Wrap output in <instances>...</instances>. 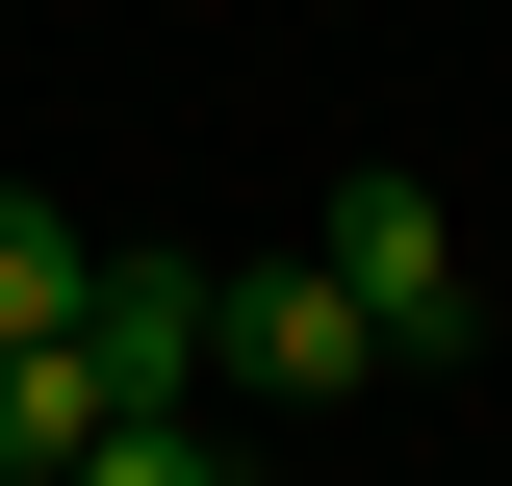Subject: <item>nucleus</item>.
Here are the masks:
<instances>
[{"label": "nucleus", "mask_w": 512, "mask_h": 486, "mask_svg": "<svg viewBox=\"0 0 512 486\" xmlns=\"http://www.w3.org/2000/svg\"><path fill=\"white\" fill-rule=\"evenodd\" d=\"M205 384H256V410H359V384H384V307L333 282V256H231V282H205Z\"/></svg>", "instance_id": "nucleus-1"}, {"label": "nucleus", "mask_w": 512, "mask_h": 486, "mask_svg": "<svg viewBox=\"0 0 512 486\" xmlns=\"http://www.w3.org/2000/svg\"><path fill=\"white\" fill-rule=\"evenodd\" d=\"M308 256H333V282L384 307V359H461V205L410 180V154H359V180H333V231H308Z\"/></svg>", "instance_id": "nucleus-2"}, {"label": "nucleus", "mask_w": 512, "mask_h": 486, "mask_svg": "<svg viewBox=\"0 0 512 486\" xmlns=\"http://www.w3.org/2000/svg\"><path fill=\"white\" fill-rule=\"evenodd\" d=\"M103 435V333H0V486H77Z\"/></svg>", "instance_id": "nucleus-3"}, {"label": "nucleus", "mask_w": 512, "mask_h": 486, "mask_svg": "<svg viewBox=\"0 0 512 486\" xmlns=\"http://www.w3.org/2000/svg\"><path fill=\"white\" fill-rule=\"evenodd\" d=\"M77 307H103V231H77V205H26V180H0V333H77Z\"/></svg>", "instance_id": "nucleus-4"}, {"label": "nucleus", "mask_w": 512, "mask_h": 486, "mask_svg": "<svg viewBox=\"0 0 512 486\" xmlns=\"http://www.w3.org/2000/svg\"><path fill=\"white\" fill-rule=\"evenodd\" d=\"M77 486H231V435H205V410H103V435H77Z\"/></svg>", "instance_id": "nucleus-5"}]
</instances>
